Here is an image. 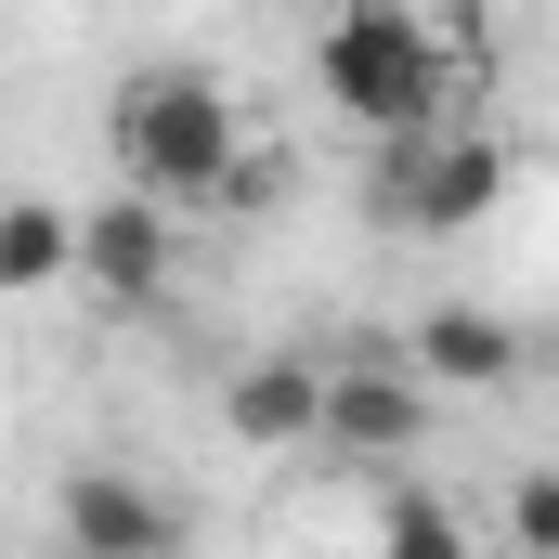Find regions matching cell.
<instances>
[{
    "label": "cell",
    "mask_w": 559,
    "mask_h": 559,
    "mask_svg": "<svg viewBox=\"0 0 559 559\" xmlns=\"http://www.w3.org/2000/svg\"><path fill=\"white\" fill-rule=\"evenodd\" d=\"M455 52H442V26H429L417 0H338V26L312 39V92L352 118V131H429V118H455Z\"/></svg>",
    "instance_id": "obj_2"
},
{
    "label": "cell",
    "mask_w": 559,
    "mask_h": 559,
    "mask_svg": "<svg viewBox=\"0 0 559 559\" xmlns=\"http://www.w3.org/2000/svg\"><path fill=\"white\" fill-rule=\"evenodd\" d=\"M79 274L105 312H156L169 299V209L156 195H105L92 222H79Z\"/></svg>",
    "instance_id": "obj_6"
},
{
    "label": "cell",
    "mask_w": 559,
    "mask_h": 559,
    "mask_svg": "<svg viewBox=\"0 0 559 559\" xmlns=\"http://www.w3.org/2000/svg\"><path fill=\"white\" fill-rule=\"evenodd\" d=\"M52 559H79V547H52Z\"/></svg>",
    "instance_id": "obj_13"
},
{
    "label": "cell",
    "mask_w": 559,
    "mask_h": 559,
    "mask_svg": "<svg viewBox=\"0 0 559 559\" xmlns=\"http://www.w3.org/2000/svg\"><path fill=\"white\" fill-rule=\"evenodd\" d=\"M286 195V156H235V169H222V195H209V209H222V222H261V209H274Z\"/></svg>",
    "instance_id": "obj_12"
},
{
    "label": "cell",
    "mask_w": 559,
    "mask_h": 559,
    "mask_svg": "<svg viewBox=\"0 0 559 559\" xmlns=\"http://www.w3.org/2000/svg\"><path fill=\"white\" fill-rule=\"evenodd\" d=\"M312 442L352 455V468H404L429 442V378L417 365H378V352L365 365H325L312 378Z\"/></svg>",
    "instance_id": "obj_4"
},
{
    "label": "cell",
    "mask_w": 559,
    "mask_h": 559,
    "mask_svg": "<svg viewBox=\"0 0 559 559\" xmlns=\"http://www.w3.org/2000/svg\"><path fill=\"white\" fill-rule=\"evenodd\" d=\"M508 547L559 559V468H521V481H508Z\"/></svg>",
    "instance_id": "obj_11"
},
{
    "label": "cell",
    "mask_w": 559,
    "mask_h": 559,
    "mask_svg": "<svg viewBox=\"0 0 559 559\" xmlns=\"http://www.w3.org/2000/svg\"><path fill=\"white\" fill-rule=\"evenodd\" d=\"M66 274H79V209H52V195H0V299L66 286Z\"/></svg>",
    "instance_id": "obj_9"
},
{
    "label": "cell",
    "mask_w": 559,
    "mask_h": 559,
    "mask_svg": "<svg viewBox=\"0 0 559 559\" xmlns=\"http://www.w3.org/2000/svg\"><path fill=\"white\" fill-rule=\"evenodd\" d=\"M312 378H325V365H299V352L248 365V378L222 391V429H235L248 455H274V442H312Z\"/></svg>",
    "instance_id": "obj_8"
},
{
    "label": "cell",
    "mask_w": 559,
    "mask_h": 559,
    "mask_svg": "<svg viewBox=\"0 0 559 559\" xmlns=\"http://www.w3.org/2000/svg\"><path fill=\"white\" fill-rule=\"evenodd\" d=\"M495 195H508V143L468 131V118L391 131V143H378V182H365V209H378L391 235H468Z\"/></svg>",
    "instance_id": "obj_3"
},
{
    "label": "cell",
    "mask_w": 559,
    "mask_h": 559,
    "mask_svg": "<svg viewBox=\"0 0 559 559\" xmlns=\"http://www.w3.org/2000/svg\"><path fill=\"white\" fill-rule=\"evenodd\" d=\"M105 143H118V182L156 195V209H209L222 169L248 156V118L209 66H131L118 105H105Z\"/></svg>",
    "instance_id": "obj_1"
},
{
    "label": "cell",
    "mask_w": 559,
    "mask_h": 559,
    "mask_svg": "<svg viewBox=\"0 0 559 559\" xmlns=\"http://www.w3.org/2000/svg\"><path fill=\"white\" fill-rule=\"evenodd\" d=\"M404 365H417L429 391H508V378L534 365V338H521L508 312H481V299H429V312H417V352H404Z\"/></svg>",
    "instance_id": "obj_7"
},
{
    "label": "cell",
    "mask_w": 559,
    "mask_h": 559,
    "mask_svg": "<svg viewBox=\"0 0 559 559\" xmlns=\"http://www.w3.org/2000/svg\"><path fill=\"white\" fill-rule=\"evenodd\" d=\"M52 547L79 559H182V508L143 481V468H66V495H52Z\"/></svg>",
    "instance_id": "obj_5"
},
{
    "label": "cell",
    "mask_w": 559,
    "mask_h": 559,
    "mask_svg": "<svg viewBox=\"0 0 559 559\" xmlns=\"http://www.w3.org/2000/svg\"><path fill=\"white\" fill-rule=\"evenodd\" d=\"M378 559H481V547H468V521L442 495H391L378 508Z\"/></svg>",
    "instance_id": "obj_10"
}]
</instances>
